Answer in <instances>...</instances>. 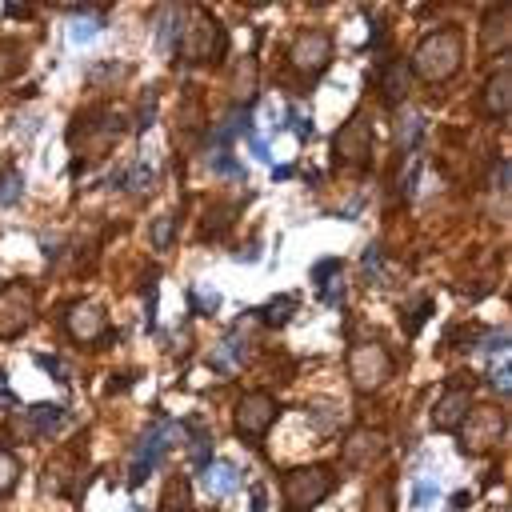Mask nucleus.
<instances>
[{
  "mask_svg": "<svg viewBox=\"0 0 512 512\" xmlns=\"http://www.w3.org/2000/svg\"><path fill=\"white\" fill-rule=\"evenodd\" d=\"M180 64H216L228 52V32L220 24V16L204 4H192L188 12H180L176 20V44H172Z\"/></svg>",
  "mask_w": 512,
  "mask_h": 512,
  "instance_id": "nucleus-1",
  "label": "nucleus"
},
{
  "mask_svg": "<svg viewBox=\"0 0 512 512\" xmlns=\"http://www.w3.org/2000/svg\"><path fill=\"white\" fill-rule=\"evenodd\" d=\"M412 76H420L424 84H448L460 68H464V32L456 24H440V28H428L420 36V44L412 48V60H408Z\"/></svg>",
  "mask_w": 512,
  "mask_h": 512,
  "instance_id": "nucleus-2",
  "label": "nucleus"
},
{
  "mask_svg": "<svg viewBox=\"0 0 512 512\" xmlns=\"http://www.w3.org/2000/svg\"><path fill=\"white\" fill-rule=\"evenodd\" d=\"M120 132H124V116L116 108H84L68 128V148L76 152V160H96L112 152Z\"/></svg>",
  "mask_w": 512,
  "mask_h": 512,
  "instance_id": "nucleus-3",
  "label": "nucleus"
},
{
  "mask_svg": "<svg viewBox=\"0 0 512 512\" xmlns=\"http://www.w3.org/2000/svg\"><path fill=\"white\" fill-rule=\"evenodd\" d=\"M332 492H336V472L328 464H300V468H288L280 476L284 512H312Z\"/></svg>",
  "mask_w": 512,
  "mask_h": 512,
  "instance_id": "nucleus-4",
  "label": "nucleus"
},
{
  "mask_svg": "<svg viewBox=\"0 0 512 512\" xmlns=\"http://www.w3.org/2000/svg\"><path fill=\"white\" fill-rule=\"evenodd\" d=\"M504 436H508V416L500 412V404H472L456 428L464 456H488L504 444Z\"/></svg>",
  "mask_w": 512,
  "mask_h": 512,
  "instance_id": "nucleus-5",
  "label": "nucleus"
},
{
  "mask_svg": "<svg viewBox=\"0 0 512 512\" xmlns=\"http://www.w3.org/2000/svg\"><path fill=\"white\" fill-rule=\"evenodd\" d=\"M396 364H392V352L380 344V340H360L348 348V384L368 396V392H380L388 380H392Z\"/></svg>",
  "mask_w": 512,
  "mask_h": 512,
  "instance_id": "nucleus-6",
  "label": "nucleus"
},
{
  "mask_svg": "<svg viewBox=\"0 0 512 512\" xmlns=\"http://www.w3.org/2000/svg\"><path fill=\"white\" fill-rule=\"evenodd\" d=\"M332 52H336L332 32H324V28H300V32L292 36V44H288V68H292L304 84H312V80H320V76L328 72Z\"/></svg>",
  "mask_w": 512,
  "mask_h": 512,
  "instance_id": "nucleus-7",
  "label": "nucleus"
},
{
  "mask_svg": "<svg viewBox=\"0 0 512 512\" xmlns=\"http://www.w3.org/2000/svg\"><path fill=\"white\" fill-rule=\"evenodd\" d=\"M276 416H280V400L272 396V392H264V388H252V392H244L240 400H236V408H232V432L240 436V440H264L268 432H272V424H276Z\"/></svg>",
  "mask_w": 512,
  "mask_h": 512,
  "instance_id": "nucleus-8",
  "label": "nucleus"
},
{
  "mask_svg": "<svg viewBox=\"0 0 512 512\" xmlns=\"http://www.w3.org/2000/svg\"><path fill=\"white\" fill-rule=\"evenodd\" d=\"M332 160L340 168H368L372 160V120L368 112H352L336 132H332Z\"/></svg>",
  "mask_w": 512,
  "mask_h": 512,
  "instance_id": "nucleus-9",
  "label": "nucleus"
},
{
  "mask_svg": "<svg viewBox=\"0 0 512 512\" xmlns=\"http://www.w3.org/2000/svg\"><path fill=\"white\" fill-rule=\"evenodd\" d=\"M36 320V288L32 280H12L0 288V340H16Z\"/></svg>",
  "mask_w": 512,
  "mask_h": 512,
  "instance_id": "nucleus-10",
  "label": "nucleus"
},
{
  "mask_svg": "<svg viewBox=\"0 0 512 512\" xmlns=\"http://www.w3.org/2000/svg\"><path fill=\"white\" fill-rule=\"evenodd\" d=\"M172 432H176V424H172V420H156V424H148V428H144V436H140V440H136V448H132L128 488H140V484L152 476V468L164 460V452H168V444H172Z\"/></svg>",
  "mask_w": 512,
  "mask_h": 512,
  "instance_id": "nucleus-11",
  "label": "nucleus"
},
{
  "mask_svg": "<svg viewBox=\"0 0 512 512\" xmlns=\"http://www.w3.org/2000/svg\"><path fill=\"white\" fill-rule=\"evenodd\" d=\"M472 404H476L472 380H468V376H452V380L444 384L440 400L432 404V428H436V432H456Z\"/></svg>",
  "mask_w": 512,
  "mask_h": 512,
  "instance_id": "nucleus-12",
  "label": "nucleus"
},
{
  "mask_svg": "<svg viewBox=\"0 0 512 512\" xmlns=\"http://www.w3.org/2000/svg\"><path fill=\"white\" fill-rule=\"evenodd\" d=\"M64 332H68V340H76V344H96V340H104V336H108V312H104V304H96V300H76V304H68V312H64Z\"/></svg>",
  "mask_w": 512,
  "mask_h": 512,
  "instance_id": "nucleus-13",
  "label": "nucleus"
},
{
  "mask_svg": "<svg viewBox=\"0 0 512 512\" xmlns=\"http://www.w3.org/2000/svg\"><path fill=\"white\" fill-rule=\"evenodd\" d=\"M12 428L24 440H48V436L68 428V408H60V404H28L20 416H12Z\"/></svg>",
  "mask_w": 512,
  "mask_h": 512,
  "instance_id": "nucleus-14",
  "label": "nucleus"
},
{
  "mask_svg": "<svg viewBox=\"0 0 512 512\" xmlns=\"http://www.w3.org/2000/svg\"><path fill=\"white\" fill-rule=\"evenodd\" d=\"M388 452V436L380 432V428H368V424H360V428H352L348 436H344V448H340V456H344V464L348 468H368V464H376L380 456Z\"/></svg>",
  "mask_w": 512,
  "mask_h": 512,
  "instance_id": "nucleus-15",
  "label": "nucleus"
},
{
  "mask_svg": "<svg viewBox=\"0 0 512 512\" xmlns=\"http://www.w3.org/2000/svg\"><path fill=\"white\" fill-rule=\"evenodd\" d=\"M376 88H380V104L384 108H400L412 96V68H408V60L404 56H392L388 64H380Z\"/></svg>",
  "mask_w": 512,
  "mask_h": 512,
  "instance_id": "nucleus-16",
  "label": "nucleus"
},
{
  "mask_svg": "<svg viewBox=\"0 0 512 512\" xmlns=\"http://www.w3.org/2000/svg\"><path fill=\"white\" fill-rule=\"evenodd\" d=\"M508 40H512V12H508V4H488L484 16H480V48L488 56H500V52H508Z\"/></svg>",
  "mask_w": 512,
  "mask_h": 512,
  "instance_id": "nucleus-17",
  "label": "nucleus"
},
{
  "mask_svg": "<svg viewBox=\"0 0 512 512\" xmlns=\"http://www.w3.org/2000/svg\"><path fill=\"white\" fill-rule=\"evenodd\" d=\"M480 112L500 120L512 112V68H496L480 88Z\"/></svg>",
  "mask_w": 512,
  "mask_h": 512,
  "instance_id": "nucleus-18",
  "label": "nucleus"
},
{
  "mask_svg": "<svg viewBox=\"0 0 512 512\" xmlns=\"http://www.w3.org/2000/svg\"><path fill=\"white\" fill-rule=\"evenodd\" d=\"M244 356H248V340L240 336V328H228V332H224V340L216 344V356H212V368L228 376V372H236V368L244 364Z\"/></svg>",
  "mask_w": 512,
  "mask_h": 512,
  "instance_id": "nucleus-19",
  "label": "nucleus"
},
{
  "mask_svg": "<svg viewBox=\"0 0 512 512\" xmlns=\"http://www.w3.org/2000/svg\"><path fill=\"white\" fill-rule=\"evenodd\" d=\"M156 512H192V480L184 472H172L160 488V504Z\"/></svg>",
  "mask_w": 512,
  "mask_h": 512,
  "instance_id": "nucleus-20",
  "label": "nucleus"
},
{
  "mask_svg": "<svg viewBox=\"0 0 512 512\" xmlns=\"http://www.w3.org/2000/svg\"><path fill=\"white\" fill-rule=\"evenodd\" d=\"M200 472H204V484L212 496H232L240 488V468L232 460H208Z\"/></svg>",
  "mask_w": 512,
  "mask_h": 512,
  "instance_id": "nucleus-21",
  "label": "nucleus"
},
{
  "mask_svg": "<svg viewBox=\"0 0 512 512\" xmlns=\"http://www.w3.org/2000/svg\"><path fill=\"white\" fill-rule=\"evenodd\" d=\"M424 112L420 108H400V116H396V148L400 152H408V148H416L420 140H424Z\"/></svg>",
  "mask_w": 512,
  "mask_h": 512,
  "instance_id": "nucleus-22",
  "label": "nucleus"
},
{
  "mask_svg": "<svg viewBox=\"0 0 512 512\" xmlns=\"http://www.w3.org/2000/svg\"><path fill=\"white\" fill-rule=\"evenodd\" d=\"M296 308H300V304H296V296H284V292H280V296H272V300L256 312V320H260V324H268V328H284V324L296 316Z\"/></svg>",
  "mask_w": 512,
  "mask_h": 512,
  "instance_id": "nucleus-23",
  "label": "nucleus"
},
{
  "mask_svg": "<svg viewBox=\"0 0 512 512\" xmlns=\"http://www.w3.org/2000/svg\"><path fill=\"white\" fill-rule=\"evenodd\" d=\"M24 60H28L24 44L12 40V36H0V84H8L12 76H20L24 72Z\"/></svg>",
  "mask_w": 512,
  "mask_h": 512,
  "instance_id": "nucleus-24",
  "label": "nucleus"
},
{
  "mask_svg": "<svg viewBox=\"0 0 512 512\" xmlns=\"http://www.w3.org/2000/svg\"><path fill=\"white\" fill-rule=\"evenodd\" d=\"M176 20H180L176 8H160L156 12V32H152L156 52H172V44H176Z\"/></svg>",
  "mask_w": 512,
  "mask_h": 512,
  "instance_id": "nucleus-25",
  "label": "nucleus"
},
{
  "mask_svg": "<svg viewBox=\"0 0 512 512\" xmlns=\"http://www.w3.org/2000/svg\"><path fill=\"white\" fill-rule=\"evenodd\" d=\"M20 192H24V176L16 164H4L0 168V208H16L20 204Z\"/></svg>",
  "mask_w": 512,
  "mask_h": 512,
  "instance_id": "nucleus-26",
  "label": "nucleus"
},
{
  "mask_svg": "<svg viewBox=\"0 0 512 512\" xmlns=\"http://www.w3.org/2000/svg\"><path fill=\"white\" fill-rule=\"evenodd\" d=\"M16 484H20V456H16L12 448H4V444H0V500H4V496H12V492H16Z\"/></svg>",
  "mask_w": 512,
  "mask_h": 512,
  "instance_id": "nucleus-27",
  "label": "nucleus"
},
{
  "mask_svg": "<svg viewBox=\"0 0 512 512\" xmlns=\"http://www.w3.org/2000/svg\"><path fill=\"white\" fill-rule=\"evenodd\" d=\"M72 44H88V40H96V32H100V16L92 12V8H72Z\"/></svg>",
  "mask_w": 512,
  "mask_h": 512,
  "instance_id": "nucleus-28",
  "label": "nucleus"
},
{
  "mask_svg": "<svg viewBox=\"0 0 512 512\" xmlns=\"http://www.w3.org/2000/svg\"><path fill=\"white\" fill-rule=\"evenodd\" d=\"M128 76H132V64H120V60H100L96 68H88L92 84H124Z\"/></svg>",
  "mask_w": 512,
  "mask_h": 512,
  "instance_id": "nucleus-29",
  "label": "nucleus"
},
{
  "mask_svg": "<svg viewBox=\"0 0 512 512\" xmlns=\"http://www.w3.org/2000/svg\"><path fill=\"white\" fill-rule=\"evenodd\" d=\"M392 500H396L392 480H376L368 488V496H364V512H392Z\"/></svg>",
  "mask_w": 512,
  "mask_h": 512,
  "instance_id": "nucleus-30",
  "label": "nucleus"
},
{
  "mask_svg": "<svg viewBox=\"0 0 512 512\" xmlns=\"http://www.w3.org/2000/svg\"><path fill=\"white\" fill-rule=\"evenodd\" d=\"M424 316H432V300H428V296H420L416 312H412V308H400V328H404V336H420Z\"/></svg>",
  "mask_w": 512,
  "mask_h": 512,
  "instance_id": "nucleus-31",
  "label": "nucleus"
},
{
  "mask_svg": "<svg viewBox=\"0 0 512 512\" xmlns=\"http://www.w3.org/2000/svg\"><path fill=\"white\" fill-rule=\"evenodd\" d=\"M188 304L196 312H216L220 308V292L212 284H196V288H188Z\"/></svg>",
  "mask_w": 512,
  "mask_h": 512,
  "instance_id": "nucleus-32",
  "label": "nucleus"
},
{
  "mask_svg": "<svg viewBox=\"0 0 512 512\" xmlns=\"http://www.w3.org/2000/svg\"><path fill=\"white\" fill-rule=\"evenodd\" d=\"M172 236H176V216H156V220H152V228H148V240L164 252V248L172 244Z\"/></svg>",
  "mask_w": 512,
  "mask_h": 512,
  "instance_id": "nucleus-33",
  "label": "nucleus"
},
{
  "mask_svg": "<svg viewBox=\"0 0 512 512\" xmlns=\"http://www.w3.org/2000/svg\"><path fill=\"white\" fill-rule=\"evenodd\" d=\"M340 268H344V260H336V256H328V260H320V264H312V284L324 292V288H332V276H340Z\"/></svg>",
  "mask_w": 512,
  "mask_h": 512,
  "instance_id": "nucleus-34",
  "label": "nucleus"
},
{
  "mask_svg": "<svg viewBox=\"0 0 512 512\" xmlns=\"http://www.w3.org/2000/svg\"><path fill=\"white\" fill-rule=\"evenodd\" d=\"M488 388H492V392H500V396H504V392L512 388V372H508V356H504V360H488Z\"/></svg>",
  "mask_w": 512,
  "mask_h": 512,
  "instance_id": "nucleus-35",
  "label": "nucleus"
},
{
  "mask_svg": "<svg viewBox=\"0 0 512 512\" xmlns=\"http://www.w3.org/2000/svg\"><path fill=\"white\" fill-rule=\"evenodd\" d=\"M436 496H440V484H436L432 476H424V480L412 488V508H428Z\"/></svg>",
  "mask_w": 512,
  "mask_h": 512,
  "instance_id": "nucleus-36",
  "label": "nucleus"
},
{
  "mask_svg": "<svg viewBox=\"0 0 512 512\" xmlns=\"http://www.w3.org/2000/svg\"><path fill=\"white\" fill-rule=\"evenodd\" d=\"M192 432H196V436H192V464H196V468H204V464L212 460V456H208V436H204V428H200V424H192Z\"/></svg>",
  "mask_w": 512,
  "mask_h": 512,
  "instance_id": "nucleus-37",
  "label": "nucleus"
},
{
  "mask_svg": "<svg viewBox=\"0 0 512 512\" xmlns=\"http://www.w3.org/2000/svg\"><path fill=\"white\" fill-rule=\"evenodd\" d=\"M284 124H292L296 140H308V136H312V120H308V116H300L296 108H284Z\"/></svg>",
  "mask_w": 512,
  "mask_h": 512,
  "instance_id": "nucleus-38",
  "label": "nucleus"
},
{
  "mask_svg": "<svg viewBox=\"0 0 512 512\" xmlns=\"http://www.w3.org/2000/svg\"><path fill=\"white\" fill-rule=\"evenodd\" d=\"M152 112H156V92H144L140 100V116H136V132H144L152 124Z\"/></svg>",
  "mask_w": 512,
  "mask_h": 512,
  "instance_id": "nucleus-39",
  "label": "nucleus"
},
{
  "mask_svg": "<svg viewBox=\"0 0 512 512\" xmlns=\"http://www.w3.org/2000/svg\"><path fill=\"white\" fill-rule=\"evenodd\" d=\"M40 368H48L56 380H68L72 376V368H68V360H56V356H40Z\"/></svg>",
  "mask_w": 512,
  "mask_h": 512,
  "instance_id": "nucleus-40",
  "label": "nucleus"
},
{
  "mask_svg": "<svg viewBox=\"0 0 512 512\" xmlns=\"http://www.w3.org/2000/svg\"><path fill=\"white\" fill-rule=\"evenodd\" d=\"M216 172H224V176H240V164H232V152H216V164H212Z\"/></svg>",
  "mask_w": 512,
  "mask_h": 512,
  "instance_id": "nucleus-41",
  "label": "nucleus"
},
{
  "mask_svg": "<svg viewBox=\"0 0 512 512\" xmlns=\"http://www.w3.org/2000/svg\"><path fill=\"white\" fill-rule=\"evenodd\" d=\"M248 512H264V488H260V484L252 488V500H248Z\"/></svg>",
  "mask_w": 512,
  "mask_h": 512,
  "instance_id": "nucleus-42",
  "label": "nucleus"
},
{
  "mask_svg": "<svg viewBox=\"0 0 512 512\" xmlns=\"http://www.w3.org/2000/svg\"><path fill=\"white\" fill-rule=\"evenodd\" d=\"M248 144H252V152H256V160H268V144H264L260 136H248Z\"/></svg>",
  "mask_w": 512,
  "mask_h": 512,
  "instance_id": "nucleus-43",
  "label": "nucleus"
},
{
  "mask_svg": "<svg viewBox=\"0 0 512 512\" xmlns=\"http://www.w3.org/2000/svg\"><path fill=\"white\" fill-rule=\"evenodd\" d=\"M132 512H144V508H132Z\"/></svg>",
  "mask_w": 512,
  "mask_h": 512,
  "instance_id": "nucleus-44",
  "label": "nucleus"
}]
</instances>
